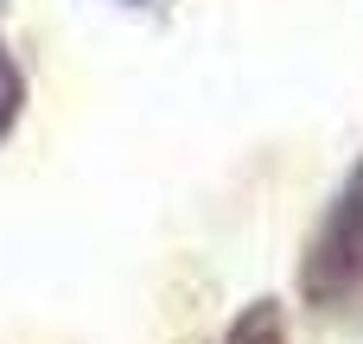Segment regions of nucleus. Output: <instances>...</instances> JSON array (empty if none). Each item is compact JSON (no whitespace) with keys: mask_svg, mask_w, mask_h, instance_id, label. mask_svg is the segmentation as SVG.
Here are the masks:
<instances>
[{"mask_svg":"<svg viewBox=\"0 0 363 344\" xmlns=\"http://www.w3.org/2000/svg\"><path fill=\"white\" fill-rule=\"evenodd\" d=\"M223 344H287V313H281V300H249V306L230 319Z\"/></svg>","mask_w":363,"mask_h":344,"instance_id":"2","label":"nucleus"},{"mask_svg":"<svg viewBox=\"0 0 363 344\" xmlns=\"http://www.w3.org/2000/svg\"><path fill=\"white\" fill-rule=\"evenodd\" d=\"M19 115H26V70H19L13 45L0 38V140L19 128Z\"/></svg>","mask_w":363,"mask_h":344,"instance_id":"3","label":"nucleus"},{"mask_svg":"<svg viewBox=\"0 0 363 344\" xmlns=\"http://www.w3.org/2000/svg\"><path fill=\"white\" fill-rule=\"evenodd\" d=\"M121 6H153V0H121Z\"/></svg>","mask_w":363,"mask_h":344,"instance_id":"4","label":"nucleus"},{"mask_svg":"<svg viewBox=\"0 0 363 344\" xmlns=\"http://www.w3.org/2000/svg\"><path fill=\"white\" fill-rule=\"evenodd\" d=\"M300 300L313 313H345L351 300H363V153L345 172V185L332 192V204L313 223V236H306Z\"/></svg>","mask_w":363,"mask_h":344,"instance_id":"1","label":"nucleus"}]
</instances>
